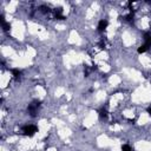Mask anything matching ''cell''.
<instances>
[{"label":"cell","mask_w":151,"mask_h":151,"mask_svg":"<svg viewBox=\"0 0 151 151\" xmlns=\"http://www.w3.org/2000/svg\"><path fill=\"white\" fill-rule=\"evenodd\" d=\"M52 12H53V18H54V19H58V20H64V19H65V15L63 14V9H61V7L54 8Z\"/></svg>","instance_id":"cell-3"},{"label":"cell","mask_w":151,"mask_h":151,"mask_svg":"<svg viewBox=\"0 0 151 151\" xmlns=\"http://www.w3.org/2000/svg\"><path fill=\"white\" fill-rule=\"evenodd\" d=\"M12 74H13V77H14L15 80H19L20 77H21V71H19L18 68H13L12 70Z\"/></svg>","instance_id":"cell-8"},{"label":"cell","mask_w":151,"mask_h":151,"mask_svg":"<svg viewBox=\"0 0 151 151\" xmlns=\"http://www.w3.org/2000/svg\"><path fill=\"white\" fill-rule=\"evenodd\" d=\"M147 50H149V47H147L145 44H143V45H140V46L138 47L137 51H138V53H144V52H146Z\"/></svg>","instance_id":"cell-9"},{"label":"cell","mask_w":151,"mask_h":151,"mask_svg":"<svg viewBox=\"0 0 151 151\" xmlns=\"http://www.w3.org/2000/svg\"><path fill=\"white\" fill-rule=\"evenodd\" d=\"M144 44L150 48L151 47V33L150 32H145L144 33Z\"/></svg>","instance_id":"cell-6"},{"label":"cell","mask_w":151,"mask_h":151,"mask_svg":"<svg viewBox=\"0 0 151 151\" xmlns=\"http://www.w3.org/2000/svg\"><path fill=\"white\" fill-rule=\"evenodd\" d=\"M35 132H38V126H35V125L29 124V125L22 126V133H24V136L32 137V136L35 134Z\"/></svg>","instance_id":"cell-2"},{"label":"cell","mask_w":151,"mask_h":151,"mask_svg":"<svg viewBox=\"0 0 151 151\" xmlns=\"http://www.w3.org/2000/svg\"><path fill=\"white\" fill-rule=\"evenodd\" d=\"M133 15H134V12L131 9V11H130V13H129L127 15H125V17H124V19H125L126 21H131V20L133 19Z\"/></svg>","instance_id":"cell-10"},{"label":"cell","mask_w":151,"mask_h":151,"mask_svg":"<svg viewBox=\"0 0 151 151\" xmlns=\"http://www.w3.org/2000/svg\"><path fill=\"white\" fill-rule=\"evenodd\" d=\"M40 105H41V103H40L39 100H33V101L27 106V112H28V114H29L31 117H35L37 113H38V110H39Z\"/></svg>","instance_id":"cell-1"},{"label":"cell","mask_w":151,"mask_h":151,"mask_svg":"<svg viewBox=\"0 0 151 151\" xmlns=\"http://www.w3.org/2000/svg\"><path fill=\"white\" fill-rule=\"evenodd\" d=\"M122 151H133V149L130 145L124 144V145H122Z\"/></svg>","instance_id":"cell-11"},{"label":"cell","mask_w":151,"mask_h":151,"mask_svg":"<svg viewBox=\"0 0 151 151\" xmlns=\"http://www.w3.org/2000/svg\"><path fill=\"white\" fill-rule=\"evenodd\" d=\"M107 25H109V21L107 20H105V19H101L99 22H98V26H97V29H98V32H104L105 29H106V27H107Z\"/></svg>","instance_id":"cell-4"},{"label":"cell","mask_w":151,"mask_h":151,"mask_svg":"<svg viewBox=\"0 0 151 151\" xmlns=\"http://www.w3.org/2000/svg\"><path fill=\"white\" fill-rule=\"evenodd\" d=\"M0 21H1V27H2V29H4L5 32H8L9 28H11V25H9V22H6V21H5L4 15H0Z\"/></svg>","instance_id":"cell-5"},{"label":"cell","mask_w":151,"mask_h":151,"mask_svg":"<svg viewBox=\"0 0 151 151\" xmlns=\"http://www.w3.org/2000/svg\"><path fill=\"white\" fill-rule=\"evenodd\" d=\"M99 118L100 119H106L107 118V110L105 107H101L99 110Z\"/></svg>","instance_id":"cell-7"},{"label":"cell","mask_w":151,"mask_h":151,"mask_svg":"<svg viewBox=\"0 0 151 151\" xmlns=\"http://www.w3.org/2000/svg\"><path fill=\"white\" fill-rule=\"evenodd\" d=\"M147 113L151 116V107H147Z\"/></svg>","instance_id":"cell-12"}]
</instances>
